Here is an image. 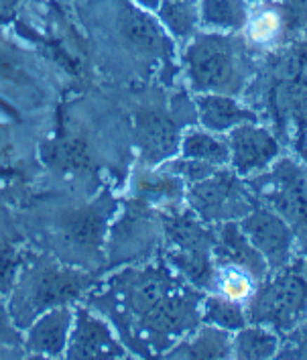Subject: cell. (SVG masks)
<instances>
[{"instance_id": "obj_1", "label": "cell", "mask_w": 307, "mask_h": 360, "mask_svg": "<svg viewBox=\"0 0 307 360\" xmlns=\"http://www.w3.org/2000/svg\"><path fill=\"white\" fill-rule=\"evenodd\" d=\"M185 74L197 94L236 96L247 82V63L230 33H197L185 47Z\"/></svg>"}, {"instance_id": "obj_2", "label": "cell", "mask_w": 307, "mask_h": 360, "mask_svg": "<svg viewBox=\"0 0 307 360\" xmlns=\"http://www.w3.org/2000/svg\"><path fill=\"white\" fill-rule=\"evenodd\" d=\"M307 311V279L283 275L256 291L249 302L247 316L252 323L267 326L277 334L295 328Z\"/></svg>"}, {"instance_id": "obj_3", "label": "cell", "mask_w": 307, "mask_h": 360, "mask_svg": "<svg viewBox=\"0 0 307 360\" xmlns=\"http://www.w3.org/2000/svg\"><path fill=\"white\" fill-rule=\"evenodd\" d=\"M230 165L240 177H256L275 165L281 157V145L273 134L256 122H244L226 133Z\"/></svg>"}, {"instance_id": "obj_4", "label": "cell", "mask_w": 307, "mask_h": 360, "mask_svg": "<svg viewBox=\"0 0 307 360\" xmlns=\"http://www.w3.org/2000/svg\"><path fill=\"white\" fill-rule=\"evenodd\" d=\"M269 177V190L265 198L273 210L285 218L289 226L307 222V171L291 161H275V165L265 171Z\"/></svg>"}, {"instance_id": "obj_5", "label": "cell", "mask_w": 307, "mask_h": 360, "mask_svg": "<svg viewBox=\"0 0 307 360\" xmlns=\"http://www.w3.org/2000/svg\"><path fill=\"white\" fill-rule=\"evenodd\" d=\"M240 228L252 247L267 259L270 269L287 265L295 245V232L275 210H250Z\"/></svg>"}, {"instance_id": "obj_6", "label": "cell", "mask_w": 307, "mask_h": 360, "mask_svg": "<svg viewBox=\"0 0 307 360\" xmlns=\"http://www.w3.org/2000/svg\"><path fill=\"white\" fill-rule=\"evenodd\" d=\"M236 177L224 173H211L206 179L197 181L193 190L195 208L204 214H210V218H234V216H247L250 212L249 193L240 190V186L234 181Z\"/></svg>"}, {"instance_id": "obj_7", "label": "cell", "mask_w": 307, "mask_h": 360, "mask_svg": "<svg viewBox=\"0 0 307 360\" xmlns=\"http://www.w3.org/2000/svg\"><path fill=\"white\" fill-rule=\"evenodd\" d=\"M195 106L200 124L211 133L226 134L244 122H256V114L230 94H197Z\"/></svg>"}, {"instance_id": "obj_8", "label": "cell", "mask_w": 307, "mask_h": 360, "mask_svg": "<svg viewBox=\"0 0 307 360\" xmlns=\"http://www.w3.org/2000/svg\"><path fill=\"white\" fill-rule=\"evenodd\" d=\"M200 27L211 33H240L249 22L247 0H200Z\"/></svg>"}, {"instance_id": "obj_9", "label": "cell", "mask_w": 307, "mask_h": 360, "mask_svg": "<svg viewBox=\"0 0 307 360\" xmlns=\"http://www.w3.org/2000/svg\"><path fill=\"white\" fill-rule=\"evenodd\" d=\"M181 157L197 163H206L211 167L230 165V149L226 134L211 133L208 129H190L181 139Z\"/></svg>"}, {"instance_id": "obj_10", "label": "cell", "mask_w": 307, "mask_h": 360, "mask_svg": "<svg viewBox=\"0 0 307 360\" xmlns=\"http://www.w3.org/2000/svg\"><path fill=\"white\" fill-rule=\"evenodd\" d=\"M279 334L261 323H247L232 334L234 359H273L279 352Z\"/></svg>"}, {"instance_id": "obj_11", "label": "cell", "mask_w": 307, "mask_h": 360, "mask_svg": "<svg viewBox=\"0 0 307 360\" xmlns=\"http://www.w3.org/2000/svg\"><path fill=\"white\" fill-rule=\"evenodd\" d=\"M157 13L171 37L188 41L197 33L200 27L197 0H163Z\"/></svg>"}, {"instance_id": "obj_12", "label": "cell", "mask_w": 307, "mask_h": 360, "mask_svg": "<svg viewBox=\"0 0 307 360\" xmlns=\"http://www.w3.org/2000/svg\"><path fill=\"white\" fill-rule=\"evenodd\" d=\"M259 279L250 273L247 266L224 261L214 273V287L220 295L228 297L238 304H249L256 293Z\"/></svg>"}, {"instance_id": "obj_13", "label": "cell", "mask_w": 307, "mask_h": 360, "mask_svg": "<svg viewBox=\"0 0 307 360\" xmlns=\"http://www.w3.org/2000/svg\"><path fill=\"white\" fill-rule=\"evenodd\" d=\"M204 320L210 326L234 334L249 323V316H247V307H242V304L216 293L204 304Z\"/></svg>"}, {"instance_id": "obj_14", "label": "cell", "mask_w": 307, "mask_h": 360, "mask_svg": "<svg viewBox=\"0 0 307 360\" xmlns=\"http://www.w3.org/2000/svg\"><path fill=\"white\" fill-rule=\"evenodd\" d=\"M179 354L185 356H202V359H224L232 356V332L220 330L216 326H208L192 342H188V348H179Z\"/></svg>"}, {"instance_id": "obj_15", "label": "cell", "mask_w": 307, "mask_h": 360, "mask_svg": "<svg viewBox=\"0 0 307 360\" xmlns=\"http://www.w3.org/2000/svg\"><path fill=\"white\" fill-rule=\"evenodd\" d=\"M67 326H70V314L65 311L49 314L35 326L33 336H31L33 346L43 352H58L63 348Z\"/></svg>"}, {"instance_id": "obj_16", "label": "cell", "mask_w": 307, "mask_h": 360, "mask_svg": "<svg viewBox=\"0 0 307 360\" xmlns=\"http://www.w3.org/2000/svg\"><path fill=\"white\" fill-rule=\"evenodd\" d=\"M244 31L254 45L265 47L275 43L283 33V17L275 8H259L256 13H250Z\"/></svg>"}, {"instance_id": "obj_17", "label": "cell", "mask_w": 307, "mask_h": 360, "mask_svg": "<svg viewBox=\"0 0 307 360\" xmlns=\"http://www.w3.org/2000/svg\"><path fill=\"white\" fill-rule=\"evenodd\" d=\"M138 4H143L145 8H149V11H159V6H161V2L163 0H136Z\"/></svg>"}, {"instance_id": "obj_18", "label": "cell", "mask_w": 307, "mask_h": 360, "mask_svg": "<svg viewBox=\"0 0 307 360\" xmlns=\"http://www.w3.org/2000/svg\"><path fill=\"white\" fill-rule=\"evenodd\" d=\"M247 2H249V4H254V6H256V4H263L265 0H247Z\"/></svg>"}, {"instance_id": "obj_19", "label": "cell", "mask_w": 307, "mask_h": 360, "mask_svg": "<svg viewBox=\"0 0 307 360\" xmlns=\"http://www.w3.org/2000/svg\"><path fill=\"white\" fill-rule=\"evenodd\" d=\"M306 279H307V261H306Z\"/></svg>"}, {"instance_id": "obj_20", "label": "cell", "mask_w": 307, "mask_h": 360, "mask_svg": "<svg viewBox=\"0 0 307 360\" xmlns=\"http://www.w3.org/2000/svg\"><path fill=\"white\" fill-rule=\"evenodd\" d=\"M306 161H307V145H306Z\"/></svg>"}]
</instances>
